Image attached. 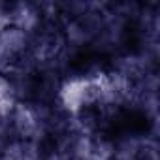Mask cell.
<instances>
[{"instance_id": "1", "label": "cell", "mask_w": 160, "mask_h": 160, "mask_svg": "<svg viewBox=\"0 0 160 160\" xmlns=\"http://www.w3.org/2000/svg\"><path fill=\"white\" fill-rule=\"evenodd\" d=\"M152 128V117L141 106H117L106 111L96 130L111 141H124L132 138H143Z\"/></svg>"}, {"instance_id": "2", "label": "cell", "mask_w": 160, "mask_h": 160, "mask_svg": "<svg viewBox=\"0 0 160 160\" xmlns=\"http://www.w3.org/2000/svg\"><path fill=\"white\" fill-rule=\"evenodd\" d=\"M17 91L23 102L38 108L55 106L58 92V75L51 68H32L27 70L17 81Z\"/></svg>"}, {"instance_id": "3", "label": "cell", "mask_w": 160, "mask_h": 160, "mask_svg": "<svg viewBox=\"0 0 160 160\" xmlns=\"http://www.w3.org/2000/svg\"><path fill=\"white\" fill-rule=\"evenodd\" d=\"M109 55L96 43H83L66 60V72L75 77H87L104 72L109 66Z\"/></svg>"}, {"instance_id": "4", "label": "cell", "mask_w": 160, "mask_h": 160, "mask_svg": "<svg viewBox=\"0 0 160 160\" xmlns=\"http://www.w3.org/2000/svg\"><path fill=\"white\" fill-rule=\"evenodd\" d=\"M32 51V42L27 32L17 27H10L0 32V64L21 66Z\"/></svg>"}]
</instances>
